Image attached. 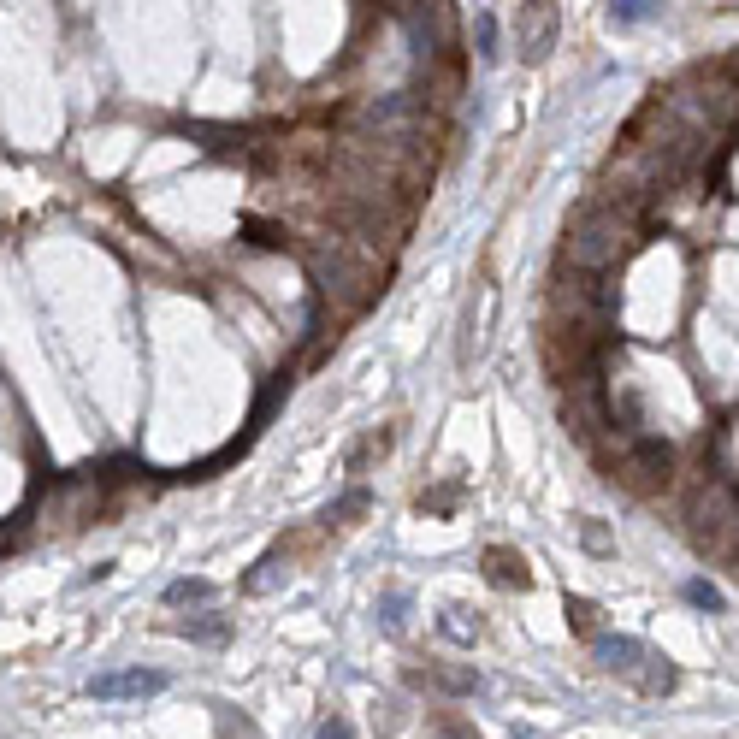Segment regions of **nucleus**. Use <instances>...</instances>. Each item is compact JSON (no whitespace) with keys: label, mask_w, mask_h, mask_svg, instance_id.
Segmentation results:
<instances>
[{"label":"nucleus","mask_w":739,"mask_h":739,"mask_svg":"<svg viewBox=\"0 0 739 739\" xmlns=\"http://www.w3.org/2000/svg\"><path fill=\"white\" fill-rule=\"evenodd\" d=\"M645 243V213L615 202H592L580 207V219L568 225V243H562V261L574 272H615L633 249Z\"/></svg>","instance_id":"nucleus-1"},{"label":"nucleus","mask_w":739,"mask_h":739,"mask_svg":"<svg viewBox=\"0 0 739 739\" xmlns=\"http://www.w3.org/2000/svg\"><path fill=\"white\" fill-rule=\"evenodd\" d=\"M556 42H562L556 0H521L515 6V54H521V66H544L556 54Z\"/></svg>","instance_id":"nucleus-2"},{"label":"nucleus","mask_w":739,"mask_h":739,"mask_svg":"<svg viewBox=\"0 0 739 739\" xmlns=\"http://www.w3.org/2000/svg\"><path fill=\"white\" fill-rule=\"evenodd\" d=\"M148 692H166V674L160 669H131V674L89 680V698H148Z\"/></svg>","instance_id":"nucleus-3"},{"label":"nucleus","mask_w":739,"mask_h":739,"mask_svg":"<svg viewBox=\"0 0 739 739\" xmlns=\"http://www.w3.org/2000/svg\"><path fill=\"white\" fill-rule=\"evenodd\" d=\"M592 645H598V657H604V669L627 674V680H639V663L651 657V651H645L639 639H621V633H598Z\"/></svg>","instance_id":"nucleus-4"},{"label":"nucleus","mask_w":739,"mask_h":739,"mask_svg":"<svg viewBox=\"0 0 739 739\" xmlns=\"http://www.w3.org/2000/svg\"><path fill=\"white\" fill-rule=\"evenodd\" d=\"M485 574H491L497 586H527V580H533V574H527V556L509 550V544H491V550H485Z\"/></svg>","instance_id":"nucleus-5"},{"label":"nucleus","mask_w":739,"mask_h":739,"mask_svg":"<svg viewBox=\"0 0 739 739\" xmlns=\"http://www.w3.org/2000/svg\"><path fill=\"white\" fill-rule=\"evenodd\" d=\"M178 633H184V639H196V645H225V639H231V621H225L219 609H202V615H184V621H178Z\"/></svg>","instance_id":"nucleus-6"},{"label":"nucleus","mask_w":739,"mask_h":739,"mask_svg":"<svg viewBox=\"0 0 739 739\" xmlns=\"http://www.w3.org/2000/svg\"><path fill=\"white\" fill-rule=\"evenodd\" d=\"M663 18V0H609V24H651Z\"/></svg>","instance_id":"nucleus-7"},{"label":"nucleus","mask_w":739,"mask_h":739,"mask_svg":"<svg viewBox=\"0 0 739 739\" xmlns=\"http://www.w3.org/2000/svg\"><path fill=\"white\" fill-rule=\"evenodd\" d=\"M385 450H391V432H367V438L349 450V473H361L367 462H373V456H385Z\"/></svg>","instance_id":"nucleus-8"},{"label":"nucleus","mask_w":739,"mask_h":739,"mask_svg":"<svg viewBox=\"0 0 739 739\" xmlns=\"http://www.w3.org/2000/svg\"><path fill=\"white\" fill-rule=\"evenodd\" d=\"M473 42H479V60H485V66L503 54V48H497V18H491V12H479V18H473Z\"/></svg>","instance_id":"nucleus-9"},{"label":"nucleus","mask_w":739,"mask_h":739,"mask_svg":"<svg viewBox=\"0 0 739 739\" xmlns=\"http://www.w3.org/2000/svg\"><path fill=\"white\" fill-rule=\"evenodd\" d=\"M207 598H213L207 580H172L166 586V604H207Z\"/></svg>","instance_id":"nucleus-10"},{"label":"nucleus","mask_w":739,"mask_h":739,"mask_svg":"<svg viewBox=\"0 0 739 739\" xmlns=\"http://www.w3.org/2000/svg\"><path fill=\"white\" fill-rule=\"evenodd\" d=\"M367 503H373V497H367V491H349V497H343V503H337L332 515H326V521H337V527H349V521H355V515H367Z\"/></svg>","instance_id":"nucleus-11"},{"label":"nucleus","mask_w":739,"mask_h":739,"mask_svg":"<svg viewBox=\"0 0 739 739\" xmlns=\"http://www.w3.org/2000/svg\"><path fill=\"white\" fill-rule=\"evenodd\" d=\"M580 538H586V550H598V556H609V550H615V544L604 538V527H598V521H580Z\"/></svg>","instance_id":"nucleus-12"},{"label":"nucleus","mask_w":739,"mask_h":739,"mask_svg":"<svg viewBox=\"0 0 739 739\" xmlns=\"http://www.w3.org/2000/svg\"><path fill=\"white\" fill-rule=\"evenodd\" d=\"M686 598H692V604H704V609H722V592H716V586H704V580H692V586H686Z\"/></svg>","instance_id":"nucleus-13"},{"label":"nucleus","mask_w":739,"mask_h":739,"mask_svg":"<svg viewBox=\"0 0 739 739\" xmlns=\"http://www.w3.org/2000/svg\"><path fill=\"white\" fill-rule=\"evenodd\" d=\"M219 739H255V722H231V716H219Z\"/></svg>","instance_id":"nucleus-14"},{"label":"nucleus","mask_w":739,"mask_h":739,"mask_svg":"<svg viewBox=\"0 0 739 739\" xmlns=\"http://www.w3.org/2000/svg\"><path fill=\"white\" fill-rule=\"evenodd\" d=\"M320 739H355V734H349V722H343V716H332V722L320 728Z\"/></svg>","instance_id":"nucleus-15"}]
</instances>
